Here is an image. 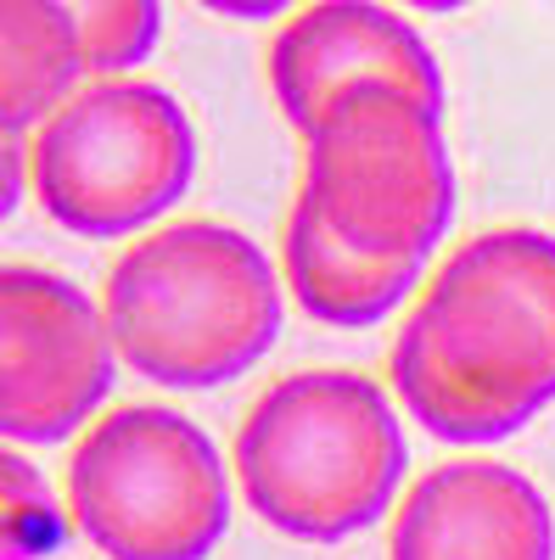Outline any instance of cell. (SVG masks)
I'll list each match as a JSON object with an SVG mask.
<instances>
[{
  "mask_svg": "<svg viewBox=\"0 0 555 560\" xmlns=\"http://www.w3.org/2000/svg\"><path fill=\"white\" fill-rule=\"evenodd\" d=\"M0 325H7V387L0 432L12 448L73 438L113 393V325L84 287L12 264L0 275Z\"/></svg>",
  "mask_w": 555,
  "mask_h": 560,
  "instance_id": "obj_7",
  "label": "cell"
},
{
  "mask_svg": "<svg viewBox=\"0 0 555 560\" xmlns=\"http://www.w3.org/2000/svg\"><path fill=\"white\" fill-rule=\"evenodd\" d=\"M359 79L409 84L421 102L443 107V68L432 45L377 0H314L269 39V90L298 135H309L326 102Z\"/></svg>",
  "mask_w": 555,
  "mask_h": 560,
  "instance_id": "obj_8",
  "label": "cell"
},
{
  "mask_svg": "<svg viewBox=\"0 0 555 560\" xmlns=\"http://www.w3.org/2000/svg\"><path fill=\"white\" fill-rule=\"evenodd\" d=\"M118 359L158 387H224L281 331V280L253 236L185 219L141 236L107 275Z\"/></svg>",
  "mask_w": 555,
  "mask_h": 560,
  "instance_id": "obj_1",
  "label": "cell"
},
{
  "mask_svg": "<svg viewBox=\"0 0 555 560\" xmlns=\"http://www.w3.org/2000/svg\"><path fill=\"white\" fill-rule=\"evenodd\" d=\"M28 174L51 224L113 242L147 230L192 191L197 135L163 84L102 79L39 124Z\"/></svg>",
  "mask_w": 555,
  "mask_h": 560,
  "instance_id": "obj_4",
  "label": "cell"
},
{
  "mask_svg": "<svg viewBox=\"0 0 555 560\" xmlns=\"http://www.w3.org/2000/svg\"><path fill=\"white\" fill-rule=\"evenodd\" d=\"M404 7H415V12H460L466 0H404Z\"/></svg>",
  "mask_w": 555,
  "mask_h": 560,
  "instance_id": "obj_17",
  "label": "cell"
},
{
  "mask_svg": "<svg viewBox=\"0 0 555 560\" xmlns=\"http://www.w3.org/2000/svg\"><path fill=\"white\" fill-rule=\"evenodd\" d=\"M287 292L292 303L337 331H359V325L388 319L421 280L427 258H370L359 247H348L337 230L320 219V208L309 202V191H298L292 213H287Z\"/></svg>",
  "mask_w": 555,
  "mask_h": 560,
  "instance_id": "obj_10",
  "label": "cell"
},
{
  "mask_svg": "<svg viewBox=\"0 0 555 560\" xmlns=\"http://www.w3.org/2000/svg\"><path fill=\"white\" fill-rule=\"evenodd\" d=\"M84 34V68L96 79L129 73L158 51L163 0H62Z\"/></svg>",
  "mask_w": 555,
  "mask_h": 560,
  "instance_id": "obj_13",
  "label": "cell"
},
{
  "mask_svg": "<svg viewBox=\"0 0 555 560\" xmlns=\"http://www.w3.org/2000/svg\"><path fill=\"white\" fill-rule=\"evenodd\" d=\"M0 23H7L0 118H7V135H23L79 96L73 84L90 73L84 34L62 0H0Z\"/></svg>",
  "mask_w": 555,
  "mask_h": 560,
  "instance_id": "obj_12",
  "label": "cell"
},
{
  "mask_svg": "<svg viewBox=\"0 0 555 560\" xmlns=\"http://www.w3.org/2000/svg\"><path fill=\"white\" fill-rule=\"evenodd\" d=\"M68 510L107 560H203L230 527V471L192 415L129 404L73 448Z\"/></svg>",
  "mask_w": 555,
  "mask_h": 560,
  "instance_id": "obj_5",
  "label": "cell"
},
{
  "mask_svg": "<svg viewBox=\"0 0 555 560\" xmlns=\"http://www.w3.org/2000/svg\"><path fill=\"white\" fill-rule=\"evenodd\" d=\"M0 471H7V560H39L51 555L62 538V516L51 493H45L34 459H23L12 443L0 454Z\"/></svg>",
  "mask_w": 555,
  "mask_h": 560,
  "instance_id": "obj_14",
  "label": "cell"
},
{
  "mask_svg": "<svg viewBox=\"0 0 555 560\" xmlns=\"http://www.w3.org/2000/svg\"><path fill=\"white\" fill-rule=\"evenodd\" d=\"M197 7H208V12H219V18H247V23H258V18L287 12L292 0H197Z\"/></svg>",
  "mask_w": 555,
  "mask_h": 560,
  "instance_id": "obj_15",
  "label": "cell"
},
{
  "mask_svg": "<svg viewBox=\"0 0 555 560\" xmlns=\"http://www.w3.org/2000/svg\"><path fill=\"white\" fill-rule=\"evenodd\" d=\"M415 314L488 398L528 420L555 404V236L533 224L483 230L449 253Z\"/></svg>",
  "mask_w": 555,
  "mask_h": 560,
  "instance_id": "obj_6",
  "label": "cell"
},
{
  "mask_svg": "<svg viewBox=\"0 0 555 560\" xmlns=\"http://www.w3.org/2000/svg\"><path fill=\"white\" fill-rule=\"evenodd\" d=\"M23 197V135H7V213Z\"/></svg>",
  "mask_w": 555,
  "mask_h": 560,
  "instance_id": "obj_16",
  "label": "cell"
},
{
  "mask_svg": "<svg viewBox=\"0 0 555 560\" xmlns=\"http://www.w3.org/2000/svg\"><path fill=\"white\" fill-rule=\"evenodd\" d=\"M388 376H393V393L398 404L421 420V432H432L438 443H460V448H483V443H499L528 427V415H517L511 404L488 398L472 376L438 353L432 331L421 314H409L393 337V359H388Z\"/></svg>",
  "mask_w": 555,
  "mask_h": 560,
  "instance_id": "obj_11",
  "label": "cell"
},
{
  "mask_svg": "<svg viewBox=\"0 0 555 560\" xmlns=\"http://www.w3.org/2000/svg\"><path fill=\"white\" fill-rule=\"evenodd\" d=\"M303 191L348 247L427 258L454 219L443 107L393 79L337 90L303 135Z\"/></svg>",
  "mask_w": 555,
  "mask_h": 560,
  "instance_id": "obj_3",
  "label": "cell"
},
{
  "mask_svg": "<svg viewBox=\"0 0 555 560\" xmlns=\"http://www.w3.org/2000/svg\"><path fill=\"white\" fill-rule=\"evenodd\" d=\"M388 560H555L550 499L517 465L449 459L404 493Z\"/></svg>",
  "mask_w": 555,
  "mask_h": 560,
  "instance_id": "obj_9",
  "label": "cell"
},
{
  "mask_svg": "<svg viewBox=\"0 0 555 560\" xmlns=\"http://www.w3.org/2000/svg\"><path fill=\"white\" fill-rule=\"evenodd\" d=\"M404 427L393 398L359 370L281 376L236 432L242 504L298 544H343L393 504Z\"/></svg>",
  "mask_w": 555,
  "mask_h": 560,
  "instance_id": "obj_2",
  "label": "cell"
}]
</instances>
